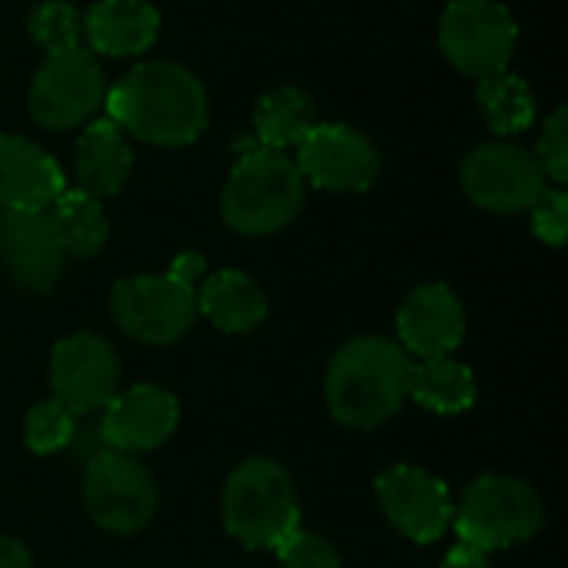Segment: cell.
Returning <instances> with one entry per match:
<instances>
[{
	"label": "cell",
	"instance_id": "obj_27",
	"mask_svg": "<svg viewBox=\"0 0 568 568\" xmlns=\"http://www.w3.org/2000/svg\"><path fill=\"white\" fill-rule=\"evenodd\" d=\"M276 559L280 568H339L336 549L306 529H293L280 546H276Z\"/></svg>",
	"mask_w": 568,
	"mask_h": 568
},
{
	"label": "cell",
	"instance_id": "obj_17",
	"mask_svg": "<svg viewBox=\"0 0 568 568\" xmlns=\"http://www.w3.org/2000/svg\"><path fill=\"white\" fill-rule=\"evenodd\" d=\"M63 190V173L47 150L0 133V210H50Z\"/></svg>",
	"mask_w": 568,
	"mask_h": 568
},
{
	"label": "cell",
	"instance_id": "obj_12",
	"mask_svg": "<svg viewBox=\"0 0 568 568\" xmlns=\"http://www.w3.org/2000/svg\"><path fill=\"white\" fill-rule=\"evenodd\" d=\"M296 150L300 176L320 190L359 193L379 176V153L369 136L343 123H316Z\"/></svg>",
	"mask_w": 568,
	"mask_h": 568
},
{
	"label": "cell",
	"instance_id": "obj_29",
	"mask_svg": "<svg viewBox=\"0 0 568 568\" xmlns=\"http://www.w3.org/2000/svg\"><path fill=\"white\" fill-rule=\"evenodd\" d=\"M539 166L549 180L566 183L568 180V116L566 110H556L539 136Z\"/></svg>",
	"mask_w": 568,
	"mask_h": 568
},
{
	"label": "cell",
	"instance_id": "obj_20",
	"mask_svg": "<svg viewBox=\"0 0 568 568\" xmlns=\"http://www.w3.org/2000/svg\"><path fill=\"white\" fill-rule=\"evenodd\" d=\"M196 306L223 333H253L266 320V296H263V290L246 273H240V270L213 273L203 283Z\"/></svg>",
	"mask_w": 568,
	"mask_h": 568
},
{
	"label": "cell",
	"instance_id": "obj_22",
	"mask_svg": "<svg viewBox=\"0 0 568 568\" xmlns=\"http://www.w3.org/2000/svg\"><path fill=\"white\" fill-rule=\"evenodd\" d=\"M409 396L429 413L459 416V413L473 409V403H476V376L469 366H463L449 356L423 359L419 366H413Z\"/></svg>",
	"mask_w": 568,
	"mask_h": 568
},
{
	"label": "cell",
	"instance_id": "obj_24",
	"mask_svg": "<svg viewBox=\"0 0 568 568\" xmlns=\"http://www.w3.org/2000/svg\"><path fill=\"white\" fill-rule=\"evenodd\" d=\"M479 106L499 136L523 133L536 120L532 90L526 87V80L519 73H509V70H499L493 77L479 80Z\"/></svg>",
	"mask_w": 568,
	"mask_h": 568
},
{
	"label": "cell",
	"instance_id": "obj_15",
	"mask_svg": "<svg viewBox=\"0 0 568 568\" xmlns=\"http://www.w3.org/2000/svg\"><path fill=\"white\" fill-rule=\"evenodd\" d=\"M180 423V403L173 393L160 386H133L126 393H116L103 406L100 436L103 446L123 456L150 453L163 446Z\"/></svg>",
	"mask_w": 568,
	"mask_h": 568
},
{
	"label": "cell",
	"instance_id": "obj_9",
	"mask_svg": "<svg viewBox=\"0 0 568 568\" xmlns=\"http://www.w3.org/2000/svg\"><path fill=\"white\" fill-rule=\"evenodd\" d=\"M516 23L496 0H453L439 23V47L449 63L469 77H493L509 67Z\"/></svg>",
	"mask_w": 568,
	"mask_h": 568
},
{
	"label": "cell",
	"instance_id": "obj_30",
	"mask_svg": "<svg viewBox=\"0 0 568 568\" xmlns=\"http://www.w3.org/2000/svg\"><path fill=\"white\" fill-rule=\"evenodd\" d=\"M443 568H489V559H486V552H479V549L459 542V546L446 556Z\"/></svg>",
	"mask_w": 568,
	"mask_h": 568
},
{
	"label": "cell",
	"instance_id": "obj_31",
	"mask_svg": "<svg viewBox=\"0 0 568 568\" xmlns=\"http://www.w3.org/2000/svg\"><path fill=\"white\" fill-rule=\"evenodd\" d=\"M0 568H30V552L23 542L0 536Z\"/></svg>",
	"mask_w": 568,
	"mask_h": 568
},
{
	"label": "cell",
	"instance_id": "obj_13",
	"mask_svg": "<svg viewBox=\"0 0 568 568\" xmlns=\"http://www.w3.org/2000/svg\"><path fill=\"white\" fill-rule=\"evenodd\" d=\"M376 493L386 519L413 542H436L453 523V499L443 479L419 466H393L379 473Z\"/></svg>",
	"mask_w": 568,
	"mask_h": 568
},
{
	"label": "cell",
	"instance_id": "obj_25",
	"mask_svg": "<svg viewBox=\"0 0 568 568\" xmlns=\"http://www.w3.org/2000/svg\"><path fill=\"white\" fill-rule=\"evenodd\" d=\"M30 37L47 50H70V47H80V33H83V20L80 13L63 3V0H43L33 13H30V23H27Z\"/></svg>",
	"mask_w": 568,
	"mask_h": 568
},
{
	"label": "cell",
	"instance_id": "obj_16",
	"mask_svg": "<svg viewBox=\"0 0 568 568\" xmlns=\"http://www.w3.org/2000/svg\"><path fill=\"white\" fill-rule=\"evenodd\" d=\"M396 333L403 353L419 359L449 356L466 336V310L446 283H426L406 296L396 313Z\"/></svg>",
	"mask_w": 568,
	"mask_h": 568
},
{
	"label": "cell",
	"instance_id": "obj_1",
	"mask_svg": "<svg viewBox=\"0 0 568 568\" xmlns=\"http://www.w3.org/2000/svg\"><path fill=\"white\" fill-rule=\"evenodd\" d=\"M103 106L106 120L156 146H186L210 123L203 83L166 60L133 67L106 93Z\"/></svg>",
	"mask_w": 568,
	"mask_h": 568
},
{
	"label": "cell",
	"instance_id": "obj_11",
	"mask_svg": "<svg viewBox=\"0 0 568 568\" xmlns=\"http://www.w3.org/2000/svg\"><path fill=\"white\" fill-rule=\"evenodd\" d=\"M116 383H120V363L103 336L73 333L53 346L50 386H53V399L67 413L83 416L103 409L116 396Z\"/></svg>",
	"mask_w": 568,
	"mask_h": 568
},
{
	"label": "cell",
	"instance_id": "obj_8",
	"mask_svg": "<svg viewBox=\"0 0 568 568\" xmlns=\"http://www.w3.org/2000/svg\"><path fill=\"white\" fill-rule=\"evenodd\" d=\"M83 506L100 529L133 536L156 513V483L133 456L103 449L87 463Z\"/></svg>",
	"mask_w": 568,
	"mask_h": 568
},
{
	"label": "cell",
	"instance_id": "obj_3",
	"mask_svg": "<svg viewBox=\"0 0 568 568\" xmlns=\"http://www.w3.org/2000/svg\"><path fill=\"white\" fill-rule=\"evenodd\" d=\"M303 176L296 160L280 150H246L240 153L230 183L223 190V220L243 236H266L296 220L303 210Z\"/></svg>",
	"mask_w": 568,
	"mask_h": 568
},
{
	"label": "cell",
	"instance_id": "obj_6",
	"mask_svg": "<svg viewBox=\"0 0 568 568\" xmlns=\"http://www.w3.org/2000/svg\"><path fill=\"white\" fill-rule=\"evenodd\" d=\"M116 326L150 346H170L183 339L196 320V290L173 270L163 276H130L113 286Z\"/></svg>",
	"mask_w": 568,
	"mask_h": 568
},
{
	"label": "cell",
	"instance_id": "obj_28",
	"mask_svg": "<svg viewBox=\"0 0 568 568\" xmlns=\"http://www.w3.org/2000/svg\"><path fill=\"white\" fill-rule=\"evenodd\" d=\"M532 230L542 243L562 246L568 236V196L562 190H542V196L529 206Z\"/></svg>",
	"mask_w": 568,
	"mask_h": 568
},
{
	"label": "cell",
	"instance_id": "obj_26",
	"mask_svg": "<svg viewBox=\"0 0 568 568\" xmlns=\"http://www.w3.org/2000/svg\"><path fill=\"white\" fill-rule=\"evenodd\" d=\"M73 413H67L57 399L37 403L27 419H23V443L30 453L37 456H50L60 453L70 439H73Z\"/></svg>",
	"mask_w": 568,
	"mask_h": 568
},
{
	"label": "cell",
	"instance_id": "obj_4",
	"mask_svg": "<svg viewBox=\"0 0 568 568\" xmlns=\"http://www.w3.org/2000/svg\"><path fill=\"white\" fill-rule=\"evenodd\" d=\"M226 532L246 549H276L300 529V499L290 473L273 459L240 463L223 489Z\"/></svg>",
	"mask_w": 568,
	"mask_h": 568
},
{
	"label": "cell",
	"instance_id": "obj_7",
	"mask_svg": "<svg viewBox=\"0 0 568 568\" xmlns=\"http://www.w3.org/2000/svg\"><path fill=\"white\" fill-rule=\"evenodd\" d=\"M106 100V80L87 47L53 50L30 83V116L47 130L87 123Z\"/></svg>",
	"mask_w": 568,
	"mask_h": 568
},
{
	"label": "cell",
	"instance_id": "obj_5",
	"mask_svg": "<svg viewBox=\"0 0 568 568\" xmlns=\"http://www.w3.org/2000/svg\"><path fill=\"white\" fill-rule=\"evenodd\" d=\"M542 499L523 479L509 476H483L466 493L459 509H453V523L459 542L493 552L509 549L532 539L542 529Z\"/></svg>",
	"mask_w": 568,
	"mask_h": 568
},
{
	"label": "cell",
	"instance_id": "obj_18",
	"mask_svg": "<svg viewBox=\"0 0 568 568\" xmlns=\"http://www.w3.org/2000/svg\"><path fill=\"white\" fill-rule=\"evenodd\" d=\"M83 33L97 53L136 57L153 47L160 13L146 0H97L83 17Z\"/></svg>",
	"mask_w": 568,
	"mask_h": 568
},
{
	"label": "cell",
	"instance_id": "obj_14",
	"mask_svg": "<svg viewBox=\"0 0 568 568\" xmlns=\"http://www.w3.org/2000/svg\"><path fill=\"white\" fill-rule=\"evenodd\" d=\"M63 246L47 210L0 213V260L27 293H50L63 273Z\"/></svg>",
	"mask_w": 568,
	"mask_h": 568
},
{
	"label": "cell",
	"instance_id": "obj_10",
	"mask_svg": "<svg viewBox=\"0 0 568 568\" xmlns=\"http://www.w3.org/2000/svg\"><path fill=\"white\" fill-rule=\"evenodd\" d=\"M463 186L469 200L483 210L519 213L542 196L546 173L529 150L516 143H486L466 156Z\"/></svg>",
	"mask_w": 568,
	"mask_h": 568
},
{
	"label": "cell",
	"instance_id": "obj_2",
	"mask_svg": "<svg viewBox=\"0 0 568 568\" xmlns=\"http://www.w3.org/2000/svg\"><path fill=\"white\" fill-rule=\"evenodd\" d=\"M413 359L399 343L359 336L346 343L326 373V403L336 423L349 429H376L399 413L409 396Z\"/></svg>",
	"mask_w": 568,
	"mask_h": 568
},
{
	"label": "cell",
	"instance_id": "obj_19",
	"mask_svg": "<svg viewBox=\"0 0 568 568\" xmlns=\"http://www.w3.org/2000/svg\"><path fill=\"white\" fill-rule=\"evenodd\" d=\"M133 170V153L113 120H97L77 143V183L90 196H113Z\"/></svg>",
	"mask_w": 568,
	"mask_h": 568
},
{
	"label": "cell",
	"instance_id": "obj_21",
	"mask_svg": "<svg viewBox=\"0 0 568 568\" xmlns=\"http://www.w3.org/2000/svg\"><path fill=\"white\" fill-rule=\"evenodd\" d=\"M313 126H316V103L300 87L266 90L253 113V130H256L260 146L280 150V153L286 146H300Z\"/></svg>",
	"mask_w": 568,
	"mask_h": 568
},
{
	"label": "cell",
	"instance_id": "obj_23",
	"mask_svg": "<svg viewBox=\"0 0 568 568\" xmlns=\"http://www.w3.org/2000/svg\"><path fill=\"white\" fill-rule=\"evenodd\" d=\"M47 213L53 220V230H57L67 256L87 260L103 250V243L110 236V223H106V213L97 196H90L83 190H63L50 203Z\"/></svg>",
	"mask_w": 568,
	"mask_h": 568
}]
</instances>
